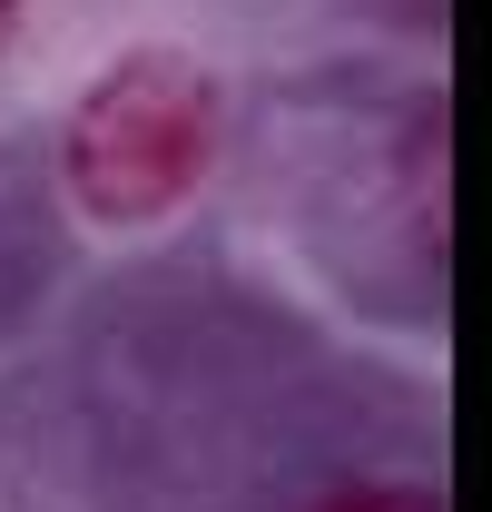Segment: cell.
<instances>
[{
  "instance_id": "cell-3",
  "label": "cell",
  "mask_w": 492,
  "mask_h": 512,
  "mask_svg": "<svg viewBox=\"0 0 492 512\" xmlns=\"http://www.w3.org/2000/svg\"><path fill=\"white\" fill-rule=\"evenodd\" d=\"M306 512H443L433 483H335V493H315Z\"/></svg>"
},
{
  "instance_id": "cell-1",
  "label": "cell",
  "mask_w": 492,
  "mask_h": 512,
  "mask_svg": "<svg viewBox=\"0 0 492 512\" xmlns=\"http://www.w3.org/2000/svg\"><path fill=\"white\" fill-rule=\"evenodd\" d=\"M217 158V69L197 50H119L79 89L69 109V138H60V168H69V197L109 227H148L168 217Z\"/></svg>"
},
{
  "instance_id": "cell-4",
  "label": "cell",
  "mask_w": 492,
  "mask_h": 512,
  "mask_svg": "<svg viewBox=\"0 0 492 512\" xmlns=\"http://www.w3.org/2000/svg\"><path fill=\"white\" fill-rule=\"evenodd\" d=\"M10 30H20V0H0V50H10Z\"/></svg>"
},
{
  "instance_id": "cell-2",
  "label": "cell",
  "mask_w": 492,
  "mask_h": 512,
  "mask_svg": "<svg viewBox=\"0 0 492 512\" xmlns=\"http://www.w3.org/2000/svg\"><path fill=\"white\" fill-rule=\"evenodd\" d=\"M443 188H453V168H443V99H414V119H404V207H414V247L443 256L453 247V217H443Z\"/></svg>"
}]
</instances>
